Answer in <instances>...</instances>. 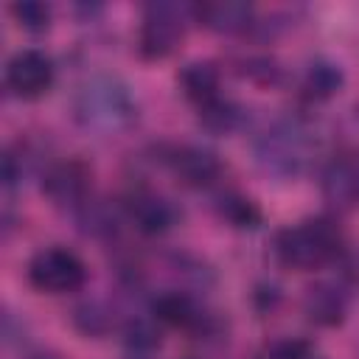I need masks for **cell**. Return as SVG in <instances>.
<instances>
[{
	"instance_id": "13",
	"label": "cell",
	"mask_w": 359,
	"mask_h": 359,
	"mask_svg": "<svg viewBox=\"0 0 359 359\" xmlns=\"http://www.w3.org/2000/svg\"><path fill=\"white\" fill-rule=\"evenodd\" d=\"M154 317L163 320V323H168V325L185 328V331H202V325H205V314L182 292H165V294H160L154 300Z\"/></svg>"
},
{
	"instance_id": "12",
	"label": "cell",
	"mask_w": 359,
	"mask_h": 359,
	"mask_svg": "<svg viewBox=\"0 0 359 359\" xmlns=\"http://www.w3.org/2000/svg\"><path fill=\"white\" fill-rule=\"evenodd\" d=\"M303 311L317 325H339L345 320V294L331 283H314L303 294Z\"/></svg>"
},
{
	"instance_id": "19",
	"label": "cell",
	"mask_w": 359,
	"mask_h": 359,
	"mask_svg": "<svg viewBox=\"0 0 359 359\" xmlns=\"http://www.w3.org/2000/svg\"><path fill=\"white\" fill-rule=\"evenodd\" d=\"M264 359H311V348L303 339H278L264 351Z\"/></svg>"
},
{
	"instance_id": "9",
	"label": "cell",
	"mask_w": 359,
	"mask_h": 359,
	"mask_svg": "<svg viewBox=\"0 0 359 359\" xmlns=\"http://www.w3.org/2000/svg\"><path fill=\"white\" fill-rule=\"evenodd\" d=\"M126 213L129 219L135 222V227L146 236H157V233H165L171 224H174V208L165 196L149 191V188H137L129 194L126 199Z\"/></svg>"
},
{
	"instance_id": "17",
	"label": "cell",
	"mask_w": 359,
	"mask_h": 359,
	"mask_svg": "<svg viewBox=\"0 0 359 359\" xmlns=\"http://www.w3.org/2000/svg\"><path fill=\"white\" fill-rule=\"evenodd\" d=\"M219 213H222V219H227L236 227H255L261 222V213L252 205V199L238 196V194H222L219 196Z\"/></svg>"
},
{
	"instance_id": "6",
	"label": "cell",
	"mask_w": 359,
	"mask_h": 359,
	"mask_svg": "<svg viewBox=\"0 0 359 359\" xmlns=\"http://www.w3.org/2000/svg\"><path fill=\"white\" fill-rule=\"evenodd\" d=\"M53 62L48 53L36 50V48H25L17 50L8 65H6V87L17 95V98H39L50 90L53 84Z\"/></svg>"
},
{
	"instance_id": "20",
	"label": "cell",
	"mask_w": 359,
	"mask_h": 359,
	"mask_svg": "<svg viewBox=\"0 0 359 359\" xmlns=\"http://www.w3.org/2000/svg\"><path fill=\"white\" fill-rule=\"evenodd\" d=\"M34 359H56V356H50V353H36Z\"/></svg>"
},
{
	"instance_id": "4",
	"label": "cell",
	"mask_w": 359,
	"mask_h": 359,
	"mask_svg": "<svg viewBox=\"0 0 359 359\" xmlns=\"http://www.w3.org/2000/svg\"><path fill=\"white\" fill-rule=\"evenodd\" d=\"M79 118L95 129H118L132 118L129 93L115 81H93L79 95Z\"/></svg>"
},
{
	"instance_id": "8",
	"label": "cell",
	"mask_w": 359,
	"mask_h": 359,
	"mask_svg": "<svg viewBox=\"0 0 359 359\" xmlns=\"http://www.w3.org/2000/svg\"><path fill=\"white\" fill-rule=\"evenodd\" d=\"M163 163L171 168V174L182 185H191V188L210 185L222 171L216 154H210L199 146H168L163 151Z\"/></svg>"
},
{
	"instance_id": "3",
	"label": "cell",
	"mask_w": 359,
	"mask_h": 359,
	"mask_svg": "<svg viewBox=\"0 0 359 359\" xmlns=\"http://www.w3.org/2000/svg\"><path fill=\"white\" fill-rule=\"evenodd\" d=\"M28 280L39 292L65 294V292H76L87 280V266L73 250L50 244V247H42L31 255Z\"/></svg>"
},
{
	"instance_id": "1",
	"label": "cell",
	"mask_w": 359,
	"mask_h": 359,
	"mask_svg": "<svg viewBox=\"0 0 359 359\" xmlns=\"http://www.w3.org/2000/svg\"><path fill=\"white\" fill-rule=\"evenodd\" d=\"M342 247V236L331 219H303L297 224L283 227L275 236V255L289 269H317L337 258Z\"/></svg>"
},
{
	"instance_id": "11",
	"label": "cell",
	"mask_w": 359,
	"mask_h": 359,
	"mask_svg": "<svg viewBox=\"0 0 359 359\" xmlns=\"http://www.w3.org/2000/svg\"><path fill=\"white\" fill-rule=\"evenodd\" d=\"M323 194L337 208L359 205V163L351 157H337L323 171Z\"/></svg>"
},
{
	"instance_id": "2",
	"label": "cell",
	"mask_w": 359,
	"mask_h": 359,
	"mask_svg": "<svg viewBox=\"0 0 359 359\" xmlns=\"http://www.w3.org/2000/svg\"><path fill=\"white\" fill-rule=\"evenodd\" d=\"M194 17V6H177V3H149L143 8L137 48L143 59H165L177 50V45L185 36V20Z\"/></svg>"
},
{
	"instance_id": "15",
	"label": "cell",
	"mask_w": 359,
	"mask_h": 359,
	"mask_svg": "<svg viewBox=\"0 0 359 359\" xmlns=\"http://www.w3.org/2000/svg\"><path fill=\"white\" fill-rule=\"evenodd\" d=\"M199 121H202L210 132L224 135V132H233V129L238 126V121H241V109H238L230 98L216 95L213 101H208V104L199 107Z\"/></svg>"
},
{
	"instance_id": "5",
	"label": "cell",
	"mask_w": 359,
	"mask_h": 359,
	"mask_svg": "<svg viewBox=\"0 0 359 359\" xmlns=\"http://www.w3.org/2000/svg\"><path fill=\"white\" fill-rule=\"evenodd\" d=\"M309 154V137L297 123H278L258 140V160L266 171L297 174Z\"/></svg>"
},
{
	"instance_id": "16",
	"label": "cell",
	"mask_w": 359,
	"mask_h": 359,
	"mask_svg": "<svg viewBox=\"0 0 359 359\" xmlns=\"http://www.w3.org/2000/svg\"><path fill=\"white\" fill-rule=\"evenodd\" d=\"M342 87V70L331 62H314L309 70H306V79H303V90L311 95V98H328L334 95L337 90Z\"/></svg>"
},
{
	"instance_id": "18",
	"label": "cell",
	"mask_w": 359,
	"mask_h": 359,
	"mask_svg": "<svg viewBox=\"0 0 359 359\" xmlns=\"http://www.w3.org/2000/svg\"><path fill=\"white\" fill-rule=\"evenodd\" d=\"M11 14L14 20L28 28V31H45L50 25V6L39 3V0H22V3H11Z\"/></svg>"
},
{
	"instance_id": "10",
	"label": "cell",
	"mask_w": 359,
	"mask_h": 359,
	"mask_svg": "<svg viewBox=\"0 0 359 359\" xmlns=\"http://www.w3.org/2000/svg\"><path fill=\"white\" fill-rule=\"evenodd\" d=\"M255 8L238 0H210L194 6V20L216 34H241L252 25Z\"/></svg>"
},
{
	"instance_id": "7",
	"label": "cell",
	"mask_w": 359,
	"mask_h": 359,
	"mask_svg": "<svg viewBox=\"0 0 359 359\" xmlns=\"http://www.w3.org/2000/svg\"><path fill=\"white\" fill-rule=\"evenodd\" d=\"M90 185H93V171L84 160H62L48 168L42 191L50 196L53 205L62 208H76L81 210L90 202Z\"/></svg>"
},
{
	"instance_id": "14",
	"label": "cell",
	"mask_w": 359,
	"mask_h": 359,
	"mask_svg": "<svg viewBox=\"0 0 359 359\" xmlns=\"http://www.w3.org/2000/svg\"><path fill=\"white\" fill-rule=\"evenodd\" d=\"M180 84L185 95L202 107L219 95V70L213 62H191L180 70Z\"/></svg>"
}]
</instances>
